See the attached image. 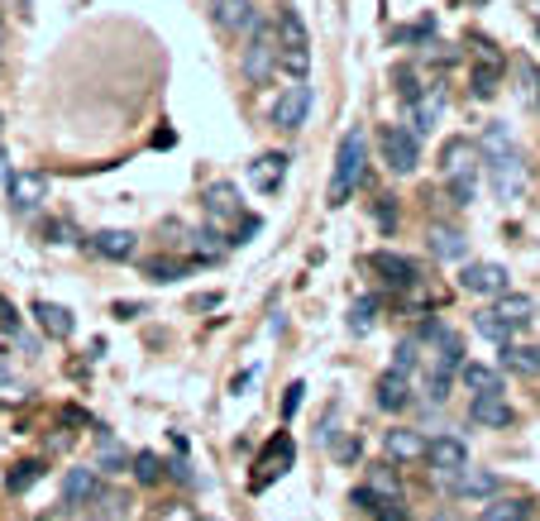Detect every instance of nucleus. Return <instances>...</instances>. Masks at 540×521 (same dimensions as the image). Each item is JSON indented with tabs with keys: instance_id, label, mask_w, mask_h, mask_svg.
Returning <instances> with one entry per match:
<instances>
[{
	"instance_id": "nucleus-30",
	"label": "nucleus",
	"mask_w": 540,
	"mask_h": 521,
	"mask_svg": "<svg viewBox=\"0 0 540 521\" xmlns=\"http://www.w3.org/2000/svg\"><path fill=\"white\" fill-rule=\"evenodd\" d=\"M411 110H416V139H421V134H431L435 130V120H440V110H445V96H440V91H435V96H421V101H411Z\"/></svg>"
},
{
	"instance_id": "nucleus-48",
	"label": "nucleus",
	"mask_w": 540,
	"mask_h": 521,
	"mask_svg": "<svg viewBox=\"0 0 540 521\" xmlns=\"http://www.w3.org/2000/svg\"><path fill=\"white\" fill-rule=\"evenodd\" d=\"M0 383H10V369H5V354H0Z\"/></svg>"
},
{
	"instance_id": "nucleus-35",
	"label": "nucleus",
	"mask_w": 540,
	"mask_h": 521,
	"mask_svg": "<svg viewBox=\"0 0 540 521\" xmlns=\"http://www.w3.org/2000/svg\"><path fill=\"white\" fill-rule=\"evenodd\" d=\"M130 459H134V455H125V450H120L115 440H101V464H106V474H120V469H125Z\"/></svg>"
},
{
	"instance_id": "nucleus-43",
	"label": "nucleus",
	"mask_w": 540,
	"mask_h": 521,
	"mask_svg": "<svg viewBox=\"0 0 540 521\" xmlns=\"http://www.w3.org/2000/svg\"><path fill=\"white\" fill-rule=\"evenodd\" d=\"M163 521H201V517H196V512L187 507V502H177V507H173V512H168Z\"/></svg>"
},
{
	"instance_id": "nucleus-41",
	"label": "nucleus",
	"mask_w": 540,
	"mask_h": 521,
	"mask_svg": "<svg viewBox=\"0 0 540 521\" xmlns=\"http://www.w3.org/2000/svg\"><path fill=\"white\" fill-rule=\"evenodd\" d=\"M0 330H10V335H20V311L0 297Z\"/></svg>"
},
{
	"instance_id": "nucleus-4",
	"label": "nucleus",
	"mask_w": 540,
	"mask_h": 521,
	"mask_svg": "<svg viewBox=\"0 0 540 521\" xmlns=\"http://www.w3.org/2000/svg\"><path fill=\"white\" fill-rule=\"evenodd\" d=\"M292 459H297V440H292L287 431H278L259 450V459H254V478H249V488H254V493H263L268 483H278V478L292 469Z\"/></svg>"
},
{
	"instance_id": "nucleus-12",
	"label": "nucleus",
	"mask_w": 540,
	"mask_h": 521,
	"mask_svg": "<svg viewBox=\"0 0 540 521\" xmlns=\"http://www.w3.org/2000/svg\"><path fill=\"white\" fill-rule=\"evenodd\" d=\"M211 15H216L220 29H230V34H254L259 29V10H254V0H211Z\"/></svg>"
},
{
	"instance_id": "nucleus-3",
	"label": "nucleus",
	"mask_w": 540,
	"mask_h": 521,
	"mask_svg": "<svg viewBox=\"0 0 540 521\" xmlns=\"http://www.w3.org/2000/svg\"><path fill=\"white\" fill-rule=\"evenodd\" d=\"M278 58H282L278 34H273L268 24H259V29H254V39L244 44V58H239L244 82H249V87H268V82H273V72H278Z\"/></svg>"
},
{
	"instance_id": "nucleus-37",
	"label": "nucleus",
	"mask_w": 540,
	"mask_h": 521,
	"mask_svg": "<svg viewBox=\"0 0 540 521\" xmlns=\"http://www.w3.org/2000/svg\"><path fill=\"white\" fill-rule=\"evenodd\" d=\"M497 72H502V67H478V72H474V96H483V101L493 96V91H497Z\"/></svg>"
},
{
	"instance_id": "nucleus-29",
	"label": "nucleus",
	"mask_w": 540,
	"mask_h": 521,
	"mask_svg": "<svg viewBox=\"0 0 540 521\" xmlns=\"http://www.w3.org/2000/svg\"><path fill=\"white\" fill-rule=\"evenodd\" d=\"M144 278H153V283H173V278H187V263L168 259V254H149V259H144Z\"/></svg>"
},
{
	"instance_id": "nucleus-44",
	"label": "nucleus",
	"mask_w": 540,
	"mask_h": 521,
	"mask_svg": "<svg viewBox=\"0 0 540 521\" xmlns=\"http://www.w3.org/2000/svg\"><path fill=\"white\" fill-rule=\"evenodd\" d=\"M254 378H259V369H244V373H239V378H235V383H230V392H244V388H249V383H254Z\"/></svg>"
},
{
	"instance_id": "nucleus-13",
	"label": "nucleus",
	"mask_w": 540,
	"mask_h": 521,
	"mask_svg": "<svg viewBox=\"0 0 540 521\" xmlns=\"http://www.w3.org/2000/svg\"><path fill=\"white\" fill-rule=\"evenodd\" d=\"M426 435L411 431V426H392L388 435H383V455L392 459V464H416V459H426Z\"/></svg>"
},
{
	"instance_id": "nucleus-49",
	"label": "nucleus",
	"mask_w": 540,
	"mask_h": 521,
	"mask_svg": "<svg viewBox=\"0 0 540 521\" xmlns=\"http://www.w3.org/2000/svg\"><path fill=\"white\" fill-rule=\"evenodd\" d=\"M201 521H216V517H201Z\"/></svg>"
},
{
	"instance_id": "nucleus-15",
	"label": "nucleus",
	"mask_w": 540,
	"mask_h": 521,
	"mask_svg": "<svg viewBox=\"0 0 540 521\" xmlns=\"http://www.w3.org/2000/svg\"><path fill=\"white\" fill-rule=\"evenodd\" d=\"M5 192H10V201H15L20 211H39L48 201V173H15Z\"/></svg>"
},
{
	"instance_id": "nucleus-20",
	"label": "nucleus",
	"mask_w": 540,
	"mask_h": 521,
	"mask_svg": "<svg viewBox=\"0 0 540 521\" xmlns=\"http://www.w3.org/2000/svg\"><path fill=\"white\" fill-rule=\"evenodd\" d=\"M206 211H211V220H216V225H230V220L244 216L239 192L230 187V182H211V187H206Z\"/></svg>"
},
{
	"instance_id": "nucleus-7",
	"label": "nucleus",
	"mask_w": 540,
	"mask_h": 521,
	"mask_svg": "<svg viewBox=\"0 0 540 521\" xmlns=\"http://www.w3.org/2000/svg\"><path fill=\"white\" fill-rule=\"evenodd\" d=\"M306 115H311V82H292V87L273 101V125L292 134L306 125Z\"/></svg>"
},
{
	"instance_id": "nucleus-46",
	"label": "nucleus",
	"mask_w": 540,
	"mask_h": 521,
	"mask_svg": "<svg viewBox=\"0 0 540 521\" xmlns=\"http://www.w3.org/2000/svg\"><path fill=\"white\" fill-rule=\"evenodd\" d=\"M340 459H345V464H349V459H359V440H349V445H340Z\"/></svg>"
},
{
	"instance_id": "nucleus-26",
	"label": "nucleus",
	"mask_w": 540,
	"mask_h": 521,
	"mask_svg": "<svg viewBox=\"0 0 540 521\" xmlns=\"http://www.w3.org/2000/svg\"><path fill=\"white\" fill-rule=\"evenodd\" d=\"M469 158H474V144H469V139L459 134V139H450V144L440 149V173H445V177L474 173V168H469Z\"/></svg>"
},
{
	"instance_id": "nucleus-28",
	"label": "nucleus",
	"mask_w": 540,
	"mask_h": 521,
	"mask_svg": "<svg viewBox=\"0 0 540 521\" xmlns=\"http://www.w3.org/2000/svg\"><path fill=\"white\" fill-rule=\"evenodd\" d=\"M130 469H134V478H139L144 488H158V483L168 478V464H163V459L153 455V450H139V455L130 459Z\"/></svg>"
},
{
	"instance_id": "nucleus-17",
	"label": "nucleus",
	"mask_w": 540,
	"mask_h": 521,
	"mask_svg": "<svg viewBox=\"0 0 540 521\" xmlns=\"http://www.w3.org/2000/svg\"><path fill=\"white\" fill-rule=\"evenodd\" d=\"M287 163H292L287 153H259L254 168H249V182H254L263 196H273L282 187V177H287Z\"/></svg>"
},
{
	"instance_id": "nucleus-25",
	"label": "nucleus",
	"mask_w": 540,
	"mask_h": 521,
	"mask_svg": "<svg viewBox=\"0 0 540 521\" xmlns=\"http://www.w3.org/2000/svg\"><path fill=\"white\" fill-rule=\"evenodd\" d=\"M459 383L474 392V397H488V392H502V373L488 369V364H464L459 369Z\"/></svg>"
},
{
	"instance_id": "nucleus-24",
	"label": "nucleus",
	"mask_w": 540,
	"mask_h": 521,
	"mask_svg": "<svg viewBox=\"0 0 540 521\" xmlns=\"http://www.w3.org/2000/svg\"><path fill=\"white\" fill-rule=\"evenodd\" d=\"M483 521H536V502L531 498H488L483 507Z\"/></svg>"
},
{
	"instance_id": "nucleus-27",
	"label": "nucleus",
	"mask_w": 540,
	"mask_h": 521,
	"mask_svg": "<svg viewBox=\"0 0 540 521\" xmlns=\"http://www.w3.org/2000/svg\"><path fill=\"white\" fill-rule=\"evenodd\" d=\"M464 235L459 230H450V225H431V254L435 259H464Z\"/></svg>"
},
{
	"instance_id": "nucleus-31",
	"label": "nucleus",
	"mask_w": 540,
	"mask_h": 521,
	"mask_svg": "<svg viewBox=\"0 0 540 521\" xmlns=\"http://www.w3.org/2000/svg\"><path fill=\"white\" fill-rule=\"evenodd\" d=\"M44 478V459H24V464H15V474L5 478V488L10 493H24V488H34Z\"/></svg>"
},
{
	"instance_id": "nucleus-40",
	"label": "nucleus",
	"mask_w": 540,
	"mask_h": 521,
	"mask_svg": "<svg viewBox=\"0 0 540 521\" xmlns=\"http://www.w3.org/2000/svg\"><path fill=\"white\" fill-rule=\"evenodd\" d=\"M373 521H411V517H407V507H402V502H378Z\"/></svg>"
},
{
	"instance_id": "nucleus-9",
	"label": "nucleus",
	"mask_w": 540,
	"mask_h": 521,
	"mask_svg": "<svg viewBox=\"0 0 540 521\" xmlns=\"http://www.w3.org/2000/svg\"><path fill=\"white\" fill-rule=\"evenodd\" d=\"M426 464H431L440 478H450V474H459V469L469 464V445H464V440H459L454 431L435 435L431 445H426Z\"/></svg>"
},
{
	"instance_id": "nucleus-2",
	"label": "nucleus",
	"mask_w": 540,
	"mask_h": 521,
	"mask_svg": "<svg viewBox=\"0 0 540 521\" xmlns=\"http://www.w3.org/2000/svg\"><path fill=\"white\" fill-rule=\"evenodd\" d=\"M278 48H282L278 58L282 72H292V82H306V72H311V34H306L302 15L292 5L278 10Z\"/></svg>"
},
{
	"instance_id": "nucleus-45",
	"label": "nucleus",
	"mask_w": 540,
	"mask_h": 521,
	"mask_svg": "<svg viewBox=\"0 0 540 521\" xmlns=\"http://www.w3.org/2000/svg\"><path fill=\"white\" fill-rule=\"evenodd\" d=\"M211 306H220L216 292H206V297H196V311H211Z\"/></svg>"
},
{
	"instance_id": "nucleus-6",
	"label": "nucleus",
	"mask_w": 540,
	"mask_h": 521,
	"mask_svg": "<svg viewBox=\"0 0 540 521\" xmlns=\"http://www.w3.org/2000/svg\"><path fill=\"white\" fill-rule=\"evenodd\" d=\"M507 278H512V273L493 259H474V263L459 268V287L474 292V297H502V292H507Z\"/></svg>"
},
{
	"instance_id": "nucleus-42",
	"label": "nucleus",
	"mask_w": 540,
	"mask_h": 521,
	"mask_svg": "<svg viewBox=\"0 0 540 521\" xmlns=\"http://www.w3.org/2000/svg\"><path fill=\"white\" fill-rule=\"evenodd\" d=\"M302 392H306V383H292V388H287V397H282V416H292L297 407H302Z\"/></svg>"
},
{
	"instance_id": "nucleus-38",
	"label": "nucleus",
	"mask_w": 540,
	"mask_h": 521,
	"mask_svg": "<svg viewBox=\"0 0 540 521\" xmlns=\"http://www.w3.org/2000/svg\"><path fill=\"white\" fill-rule=\"evenodd\" d=\"M392 369H397V373H411V369H416V340H402V345H397V359H392Z\"/></svg>"
},
{
	"instance_id": "nucleus-19",
	"label": "nucleus",
	"mask_w": 540,
	"mask_h": 521,
	"mask_svg": "<svg viewBox=\"0 0 540 521\" xmlns=\"http://www.w3.org/2000/svg\"><path fill=\"white\" fill-rule=\"evenodd\" d=\"M101 493V469H67L63 478V502L67 507H87Z\"/></svg>"
},
{
	"instance_id": "nucleus-23",
	"label": "nucleus",
	"mask_w": 540,
	"mask_h": 521,
	"mask_svg": "<svg viewBox=\"0 0 540 521\" xmlns=\"http://www.w3.org/2000/svg\"><path fill=\"white\" fill-rule=\"evenodd\" d=\"M502 369L517 378H540V345H502Z\"/></svg>"
},
{
	"instance_id": "nucleus-36",
	"label": "nucleus",
	"mask_w": 540,
	"mask_h": 521,
	"mask_svg": "<svg viewBox=\"0 0 540 521\" xmlns=\"http://www.w3.org/2000/svg\"><path fill=\"white\" fill-rule=\"evenodd\" d=\"M445 182H450V196H454V206H469V201H474V173L445 177Z\"/></svg>"
},
{
	"instance_id": "nucleus-10",
	"label": "nucleus",
	"mask_w": 540,
	"mask_h": 521,
	"mask_svg": "<svg viewBox=\"0 0 540 521\" xmlns=\"http://www.w3.org/2000/svg\"><path fill=\"white\" fill-rule=\"evenodd\" d=\"M469 421L474 426H488V431H507L517 412H512V402H507V392H488V397H474L469 402Z\"/></svg>"
},
{
	"instance_id": "nucleus-50",
	"label": "nucleus",
	"mask_w": 540,
	"mask_h": 521,
	"mask_svg": "<svg viewBox=\"0 0 540 521\" xmlns=\"http://www.w3.org/2000/svg\"><path fill=\"white\" fill-rule=\"evenodd\" d=\"M0 125H5V120H0Z\"/></svg>"
},
{
	"instance_id": "nucleus-14",
	"label": "nucleus",
	"mask_w": 540,
	"mask_h": 521,
	"mask_svg": "<svg viewBox=\"0 0 540 521\" xmlns=\"http://www.w3.org/2000/svg\"><path fill=\"white\" fill-rule=\"evenodd\" d=\"M29 316H34L39 330L53 335V340H67V335L77 330V316H72L63 302H44V297H39V302H29Z\"/></svg>"
},
{
	"instance_id": "nucleus-11",
	"label": "nucleus",
	"mask_w": 540,
	"mask_h": 521,
	"mask_svg": "<svg viewBox=\"0 0 540 521\" xmlns=\"http://www.w3.org/2000/svg\"><path fill=\"white\" fill-rule=\"evenodd\" d=\"M493 187L502 201H517L521 192H526V163H521L517 153H493Z\"/></svg>"
},
{
	"instance_id": "nucleus-33",
	"label": "nucleus",
	"mask_w": 540,
	"mask_h": 521,
	"mask_svg": "<svg viewBox=\"0 0 540 521\" xmlns=\"http://www.w3.org/2000/svg\"><path fill=\"white\" fill-rule=\"evenodd\" d=\"M474 326H478V335H488V340H502V345L512 340V326H507V321H502L497 311H478Z\"/></svg>"
},
{
	"instance_id": "nucleus-8",
	"label": "nucleus",
	"mask_w": 540,
	"mask_h": 521,
	"mask_svg": "<svg viewBox=\"0 0 540 521\" xmlns=\"http://www.w3.org/2000/svg\"><path fill=\"white\" fill-rule=\"evenodd\" d=\"M450 493L464 502H488L502 493V478L493 469H474V464H464L459 474H450Z\"/></svg>"
},
{
	"instance_id": "nucleus-47",
	"label": "nucleus",
	"mask_w": 540,
	"mask_h": 521,
	"mask_svg": "<svg viewBox=\"0 0 540 521\" xmlns=\"http://www.w3.org/2000/svg\"><path fill=\"white\" fill-rule=\"evenodd\" d=\"M10 177H15V173H10V158L0 153V187H10Z\"/></svg>"
},
{
	"instance_id": "nucleus-1",
	"label": "nucleus",
	"mask_w": 540,
	"mask_h": 521,
	"mask_svg": "<svg viewBox=\"0 0 540 521\" xmlns=\"http://www.w3.org/2000/svg\"><path fill=\"white\" fill-rule=\"evenodd\" d=\"M368 168V139L364 130H345L340 149H335V173H330V206H345L349 196L359 192Z\"/></svg>"
},
{
	"instance_id": "nucleus-18",
	"label": "nucleus",
	"mask_w": 540,
	"mask_h": 521,
	"mask_svg": "<svg viewBox=\"0 0 540 521\" xmlns=\"http://www.w3.org/2000/svg\"><path fill=\"white\" fill-rule=\"evenodd\" d=\"M91 249L110 263H125V259H134L139 235H134V230H96V235H91Z\"/></svg>"
},
{
	"instance_id": "nucleus-34",
	"label": "nucleus",
	"mask_w": 540,
	"mask_h": 521,
	"mask_svg": "<svg viewBox=\"0 0 540 521\" xmlns=\"http://www.w3.org/2000/svg\"><path fill=\"white\" fill-rule=\"evenodd\" d=\"M368 488H373V493H378L383 502H397V493H402L397 474H388V469H373V474H368Z\"/></svg>"
},
{
	"instance_id": "nucleus-21",
	"label": "nucleus",
	"mask_w": 540,
	"mask_h": 521,
	"mask_svg": "<svg viewBox=\"0 0 540 521\" xmlns=\"http://www.w3.org/2000/svg\"><path fill=\"white\" fill-rule=\"evenodd\" d=\"M493 311H497V316H502V321H507L512 330H517V326H531V321H536V297H526V292H512V287H507V292L497 297Z\"/></svg>"
},
{
	"instance_id": "nucleus-22",
	"label": "nucleus",
	"mask_w": 540,
	"mask_h": 521,
	"mask_svg": "<svg viewBox=\"0 0 540 521\" xmlns=\"http://www.w3.org/2000/svg\"><path fill=\"white\" fill-rule=\"evenodd\" d=\"M373 392H378L373 402H378L383 412H402V407L411 402V383H407V373H397V369L383 373V378H378V388H373Z\"/></svg>"
},
{
	"instance_id": "nucleus-16",
	"label": "nucleus",
	"mask_w": 540,
	"mask_h": 521,
	"mask_svg": "<svg viewBox=\"0 0 540 521\" xmlns=\"http://www.w3.org/2000/svg\"><path fill=\"white\" fill-rule=\"evenodd\" d=\"M368 263H373V273H378L388 287H416V278H421V273H416V263L402 259V254H392V249H378Z\"/></svg>"
},
{
	"instance_id": "nucleus-32",
	"label": "nucleus",
	"mask_w": 540,
	"mask_h": 521,
	"mask_svg": "<svg viewBox=\"0 0 540 521\" xmlns=\"http://www.w3.org/2000/svg\"><path fill=\"white\" fill-rule=\"evenodd\" d=\"M373 321H378V302H373V297H359V302L349 306V330H354V335H368Z\"/></svg>"
},
{
	"instance_id": "nucleus-5",
	"label": "nucleus",
	"mask_w": 540,
	"mask_h": 521,
	"mask_svg": "<svg viewBox=\"0 0 540 521\" xmlns=\"http://www.w3.org/2000/svg\"><path fill=\"white\" fill-rule=\"evenodd\" d=\"M378 149H383V163H388L392 173H416V163H421V139L407 125H383Z\"/></svg>"
},
{
	"instance_id": "nucleus-39",
	"label": "nucleus",
	"mask_w": 540,
	"mask_h": 521,
	"mask_svg": "<svg viewBox=\"0 0 540 521\" xmlns=\"http://www.w3.org/2000/svg\"><path fill=\"white\" fill-rule=\"evenodd\" d=\"M259 230H263V220H259V216H239L235 239H230V244H249V239L259 235Z\"/></svg>"
}]
</instances>
